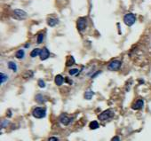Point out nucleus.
I'll use <instances>...</instances> for the list:
<instances>
[{
	"instance_id": "obj_19",
	"label": "nucleus",
	"mask_w": 151,
	"mask_h": 141,
	"mask_svg": "<svg viewBox=\"0 0 151 141\" xmlns=\"http://www.w3.org/2000/svg\"><path fill=\"white\" fill-rule=\"evenodd\" d=\"M73 64H75V60H74V58L72 56H69L68 58V60H67L66 65L68 67H69V66H72Z\"/></svg>"
},
{
	"instance_id": "obj_8",
	"label": "nucleus",
	"mask_w": 151,
	"mask_h": 141,
	"mask_svg": "<svg viewBox=\"0 0 151 141\" xmlns=\"http://www.w3.org/2000/svg\"><path fill=\"white\" fill-rule=\"evenodd\" d=\"M144 106V101L142 100H138L132 104V108L134 110H138V109H141Z\"/></svg>"
},
{
	"instance_id": "obj_15",
	"label": "nucleus",
	"mask_w": 151,
	"mask_h": 141,
	"mask_svg": "<svg viewBox=\"0 0 151 141\" xmlns=\"http://www.w3.org/2000/svg\"><path fill=\"white\" fill-rule=\"evenodd\" d=\"M25 55V52L23 50H19V51H16V53H15V57L17 59H22L24 57Z\"/></svg>"
},
{
	"instance_id": "obj_26",
	"label": "nucleus",
	"mask_w": 151,
	"mask_h": 141,
	"mask_svg": "<svg viewBox=\"0 0 151 141\" xmlns=\"http://www.w3.org/2000/svg\"><path fill=\"white\" fill-rule=\"evenodd\" d=\"M111 141H120V139H119V137H117V136H116V137H114L112 139V140Z\"/></svg>"
},
{
	"instance_id": "obj_6",
	"label": "nucleus",
	"mask_w": 151,
	"mask_h": 141,
	"mask_svg": "<svg viewBox=\"0 0 151 141\" xmlns=\"http://www.w3.org/2000/svg\"><path fill=\"white\" fill-rule=\"evenodd\" d=\"M86 25H87V20H86L85 18L82 17L77 20L76 27H77V29L79 31H84L85 29V28H86Z\"/></svg>"
},
{
	"instance_id": "obj_3",
	"label": "nucleus",
	"mask_w": 151,
	"mask_h": 141,
	"mask_svg": "<svg viewBox=\"0 0 151 141\" xmlns=\"http://www.w3.org/2000/svg\"><path fill=\"white\" fill-rule=\"evenodd\" d=\"M121 65H122V62H121V61L118 60H114L109 62L108 66V70H110V71H117L120 69Z\"/></svg>"
},
{
	"instance_id": "obj_10",
	"label": "nucleus",
	"mask_w": 151,
	"mask_h": 141,
	"mask_svg": "<svg viewBox=\"0 0 151 141\" xmlns=\"http://www.w3.org/2000/svg\"><path fill=\"white\" fill-rule=\"evenodd\" d=\"M59 23V20L56 18H48L47 19V24L50 26V27H54L56 26Z\"/></svg>"
},
{
	"instance_id": "obj_20",
	"label": "nucleus",
	"mask_w": 151,
	"mask_h": 141,
	"mask_svg": "<svg viewBox=\"0 0 151 141\" xmlns=\"http://www.w3.org/2000/svg\"><path fill=\"white\" fill-rule=\"evenodd\" d=\"M36 100H37V102H39V103H44V96H42L41 94L37 95V97H36Z\"/></svg>"
},
{
	"instance_id": "obj_25",
	"label": "nucleus",
	"mask_w": 151,
	"mask_h": 141,
	"mask_svg": "<svg viewBox=\"0 0 151 141\" xmlns=\"http://www.w3.org/2000/svg\"><path fill=\"white\" fill-rule=\"evenodd\" d=\"M48 141H58V139L55 138V137H51V138L48 139Z\"/></svg>"
},
{
	"instance_id": "obj_11",
	"label": "nucleus",
	"mask_w": 151,
	"mask_h": 141,
	"mask_svg": "<svg viewBox=\"0 0 151 141\" xmlns=\"http://www.w3.org/2000/svg\"><path fill=\"white\" fill-rule=\"evenodd\" d=\"M54 82H55L56 85H58V86H61V85L64 83V78L62 77L61 75H56V76H55Z\"/></svg>"
},
{
	"instance_id": "obj_14",
	"label": "nucleus",
	"mask_w": 151,
	"mask_h": 141,
	"mask_svg": "<svg viewBox=\"0 0 151 141\" xmlns=\"http://www.w3.org/2000/svg\"><path fill=\"white\" fill-rule=\"evenodd\" d=\"M89 127H90L91 130H96L99 128V123H98V122H96V121H93V122H90Z\"/></svg>"
},
{
	"instance_id": "obj_4",
	"label": "nucleus",
	"mask_w": 151,
	"mask_h": 141,
	"mask_svg": "<svg viewBox=\"0 0 151 141\" xmlns=\"http://www.w3.org/2000/svg\"><path fill=\"white\" fill-rule=\"evenodd\" d=\"M27 12L22 9H15L13 11V17L17 20H25L27 18Z\"/></svg>"
},
{
	"instance_id": "obj_18",
	"label": "nucleus",
	"mask_w": 151,
	"mask_h": 141,
	"mask_svg": "<svg viewBox=\"0 0 151 141\" xmlns=\"http://www.w3.org/2000/svg\"><path fill=\"white\" fill-rule=\"evenodd\" d=\"M7 79H8V76L5 74L4 73L0 74V83H4L5 82H6Z\"/></svg>"
},
{
	"instance_id": "obj_5",
	"label": "nucleus",
	"mask_w": 151,
	"mask_h": 141,
	"mask_svg": "<svg viewBox=\"0 0 151 141\" xmlns=\"http://www.w3.org/2000/svg\"><path fill=\"white\" fill-rule=\"evenodd\" d=\"M113 114H114V113L111 111L110 109H108V110H105V111H103L101 114L99 115V119L100 120V121H106V120L109 119V118H111V117L113 116Z\"/></svg>"
},
{
	"instance_id": "obj_12",
	"label": "nucleus",
	"mask_w": 151,
	"mask_h": 141,
	"mask_svg": "<svg viewBox=\"0 0 151 141\" xmlns=\"http://www.w3.org/2000/svg\"><path fill=\"white\" fill-rule=\"evenodd\" d=\"M40 52H41V50L39 48H36L30 52V56H31L32 58H35V57L39 56V55H40Z\"/></svg>"
},
{
	"instance_id": "obj_23",
	"label": "nucleus",
	"mask_w": 151,
	"mask_h": 141,
	"mask_svg": "<svg viewBox=\"0 0 151 141\" xmlns=\"http://www.w3.org/2000/svg\"><path fill=\"white\" fill-rule=\"evenodd\" d=\"M38 86L39 87H41V88H44V87H45V83H44V81L43 80H38Z\"/></svg>"
},
{
	"instance_id": "obj_2",
	"label": "nucleus",
	"mask_w": 151,
	"mask_h": 141,
	"mask_svg": "<svg viewBox=\"0 0 151 141\" xmlns=\"http://www.w3.org/2000/svg\"><path fill=\"white\" fill-rule=\"evenodd\" d=\"M135 21H136V16L133 13H127L124 16V24L129 26V27L132 26L135 23Z\"/></svg>"
},
{
	"instance_id": "obj_21",
	"label": "nucleus",
	"mask_w": 151,
	"mask_h": 141,
	"mask_svg": "<svg viewBox=\"0 0 151 141\" xmlns=\"http://www.w3.org/2000/svg\"><path fill=\"white\" fill-rule=\"evenodd\" d=\"M43 40H44V34L40 33V34H38V36H37V44H42Z\"/></svg>"
},
{
	"instance_id": "obj_27",
	"label": "nucleus",
	"mask_w": 151,
	"mask_h": 141,
	"mask_svg": "<svg viewBox=\"0 0 151 141\" xmlns=\"http://www.w3.org/2000/svg\"><path fill=\"white\" fill-rule=\"evenodd\" d=\"M100 73H101V71H98L97 73H95L94 75H93V76H92V77H95V76H97V75H99V74H100Z\"/></svg>"
},
{
	"instance_id": "obj_9",
	"label": "nucleus",
	"mask_w": 151,
	"mask_h": 141,
	"mask_svg": "<svg viewBox=\"0 0 151 141\" xmlns=\"http://www.w3.org/2000/svg\"><path fill=\"white\" fill-rule=\"evenodd\" d=\"M60 122L62 124H64V125H68L71 122V119L69 117L67 116L66 114H61V116H60Z\"/></svg>"
},
{
	"instance_id": "obj_22",
	"label": "nucleus",
	"mask_w": 151,
	"mask_h": 141,
	"mask_svg": "<svg viewBox=\"0 0 151 141\" xmlns=\"http://www.w3.org/2000/svg\"><path fill=\"white\" fill-rule=\"evenodd\" d=\"M68 73L70 75H76V73H78V69L77 68H74V69H70V70L68 71Z\"/></svg>"
},
{
	"instance_id": "obj_17",
	"label": "nucleus",
	"mask_w": 151,
	"mask_h": 141,
	"mask_svg": "<svg viewBox=\"0 0 151 141\" xmlns=\"http://www.w3.org/2000/svg\"><path fill=\"white\" fill-rule=\"evenodd\" d=\"M23 76V78H25V79H29V78H31L32 76H33V72H32L31 70H28L26 71L24 73V75H22Z\"/></svg>"
},
{
	"instance_id": "obj_16",
	"label": "nucleus",
	"mask_w": 151,
	"mask_h": 141,
	"mask_svg": "<svg viewBox=\"0 0 151 141\" xmlns=\"http://www.w3.org/2000/svg\"><path fill=\"white\" fill-rule=\"evenodd\" d=\"M93 95H94V92H93V91H86V92L85 93V99H86V100H92V98H93Z\"/></svg>"
},
{
	"instance_id": "obj_1",
	"label": "nucleus",
	"mask_w": 151,
	"mask_h": 141,
	"mask_svg": "<svg viewBox=\"0 0 151 141\" xmlns=\"http://www.w3.org/2000/svg\"><path fill=\"white\" fill-rule=\"evenodd\" d=\"M32 114L33 116L36 117V118H38V119H41V118H44L46 114V110L44 107H36L33 111H32Z\"/></svg>"
},
{
	"instance_id": "obj_13",
	"label": "nucleus",
	"mask_w": 151,
	"mask_h": 141,
	"mask_svg": "<svg viewBox=\"0 0 151 141\" xmlns=\"http://www.w3.org/2000/svg\"><path fill=\"white\" fill-rule=\"evenodd\" d=\"M8 68H9L11 70L13 71V72H16V71H17V65H16L14 62H12V61L8 62Z\"/></svg>"
},
{
	"instance_id": "obj_7",
	"label": "nucleus",
	"mask_w": 151,
	"mask_h": 141,
	"mask_svg": "<svg viewBox=\"0 0 151 141\" xmlns=\"http://www.w3.org/2000/svg\"><path fill=\"white\" fill-rule=\"evenodd\" d=\"M49 56H50V51H49L48 49H47L46 47H44V48L42 49L41 52H40V55H39L40 60H45L46 59L49 58Z\"/></svg>"
},
{
	"instance_id": "obj_24",
	"label": "nucleus",
	"mask_w": 151,
	"mask_h": 141,
	"mask_svg": "<svg viewBox=\"0 0 151 141\" xmlns=\"http://www.w3.org/2000/svg\"><path fill=\"white\" fill-rule=\"evenodd\" d=\"M8 124H9V122H8V121H6V120H4V121L1 122V127H2V128H5V127L8 125Z\"/></svg>"
}]
</instances>
